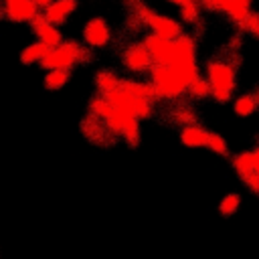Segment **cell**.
Returning <instances> with one entry per match:
<instances>
[{
	"label": "cell",
	"instance_id": "obj_1",
	"mask_svg": "<svg viewBox=\"0 0 259 259\" xmlns=\"http://www.w3.org/2000/svg\"><path fill=\"white\" fill-rule=\"evenodd\" d=\"M204 79L210 87V97L217 103H227L237 91V65L229 57H212L204 65Z\"/></svg>",
	"mask_w": 259,
	"mask_h": 259
},
{
	"label": "cell",
	"instance_id": "obj_2",
	"mask_svg": "<svg viewBox=\"0 0 259 259\" xmlns=\"http://www.w3.org/2000/svg\"><path fill=\"white\" fill-rule=\"evenodd\" d=\"M148 81L154 85L160 101H180L186 97V81L166 63H152L148 71Z\"/></svg>",
	"mask_w": 259,
	"mask_h": 259
},
{
	"label": "cell",
	"instance_id": "obj_3",
	"mask_svg": "<svg viewBox=\"0 0 259 259\" xmlns=\"http://www.w3.org/2000/svg\"><path fill=\"white\" fill-rule=\"evenodd\" d=\"M166 65H170L186 83H190L196 75H200V67L196 61L194 36L182 32L176 38H172V55H170V61Z\"/></svg>",
	"mask_w": 259,
	"mask_h": 259
},
{
	"label": "cell",
	"instance_id": "obj_4",
	"mask_svg": "<svg viewBox=\"0 0 259 259\" xmlns=\"http://www.w3.org/2000/svg\"><path fill=\"white\" fill-rule=\"evenodd\" d=\"M89 49L79 40H61L57 47L49 49L42 61L38 63L42 69H73L79 63L89 61Z\"/></svg>",
	"mask_w": 259,
	"mask_h": 259
},
{
	"label": "cell",
	"instance_id": "obj_5",
	"mask_svg": "<svg viewBox=\"0 0 259 259\" xmlns=\"http://www.w3.org/2000/svg\"><path fill=\"white\" fill-rule=\"evenodd\" d=\"M103 125L107 130L109 138H121L132 148H136L140 144V136H142V132H140V119L132 111L113 107L111 113L103 119Z\"/></svg>",
	"mask_w": 259,
	"mask_h": 259
},
{
	"label": "cell",
	"instance_id": "obj_6",
	"mask_svg": "<svg viewBox=\"0 0 259 259\" xmlns=\"http://www.w3.org/2000/svg\"><path fill=\"white\" fill-rule=\"evenodd\" d=\"M134 14L142 24H146L150 28V32H154V34H158L162 38H170L172 40V38H176L178 34L184 32V26H182L180 20H174L172 16L160 14L154 8H150L148 4H138Z\"/></svg>",
	"mask_w": 259,
	"mask_h": 259
},
{
	"label": "cell",
	"instance_id": "obj_7",
	"mask_svg": "<svg viewBox=\"0 0 259 259\" xmlns=\"http://www.w3.org/2000/svg\"><path fill=\"white\" fill-rule=\"evenodd\" d=\"M152 63H154V61H152L148 49L142 45V40L127 45V47L123 49V53H121V65H123L130 73H134V75H144V73H148L150 67H152Z\"/></svg>",
	"mask_w": 259,
	"mask_h": 259
},
{
	"label": "cell",
	"instance_id": "obj_8",
	"mask_svg": "<svg viewBox=\"0 0 259 259\" xmlns=\"http://www.w3.org/2000/svg\"><path fill=\"white\" fill-rule=\"evenodd\" d=\"M111 42V28L101 16H93L83 26V45L87 49H103Z\"/></svg>",
	"mask_w": 259,
	"mask_h": 259
},
{
	"label": "cell",
	"instance_id": "obj_9",
	"mask_svg": "<svg viewBox=\"0 0 259 259\" xmlns=\"http://www.w3.org/2000/svg\"><path fill=\"white\" fill-rule=\"evenodd\" d=\"M0 16L10 22H30L38 8L32 0H0Z\"/></svg>",
	"mask_w": 259,
	"mask_h": 259
},
{
	"label": "cell",
	"instance_id": "obj_10",
	"mask_svg": "<svg viewBox=\"0 0 259 259\" xmlns=\"http://www.w3.org/2000/svg\"><path fill=\"white\" fill-rule=\"evenodd\" d=\"M28 24L32 26V32L36 34V40H38V42H42V45H45V47H49V49L57 47V45L63 40V32L59 30V26H55V24L47 22V20L42 18L40 10L32 16V20H30Z\"/></svg>",
	"mask_w": 259,
	"mask_h": 259
},
{
	"label": "cell",
	"instance_id": "obj_11",
	"mask_svg": "<svg viewBox=\"0 0 259 259\" xmlns=\"http://www.w3.org/2000/svg\"><path fill=\"white\" fill-rule=\"evenodd\" d=\"M77 10V0H51L49 6L40 10L42 18L55 26H61L69 20V16Z\"/></svg>",
	"mask_w": 259,
	"mask_h": 259
},
{
	"label": "cell",
	"instance_id": "obj_12",
	"mask_svg": "<svg viewBox=\"0 0 259 259\" xmlns=\"http://www.w3.org/2000/svg\"><path fill=\"white\" fill-rule=\"evenodd\" d=\"M142 45L148 49L154 63H168L170 61V55H172V40L170 38H162L154 32H148L142 38Z\"/></svg>",
	"mask_w": 259,
	"mask_h": 259
},
{
	"label": "cell",
	"instance_id": "obj_13",
	"mask_svg": "<svg viewBox=\"0 0 259 259\" xmlns=\"http://www.w3.org/2000/svg\"><path fill=\"white\" fill-rule=\"evenodd\" d=\"M180 144L186 148H206V138H208V130L196 121L184 123L180 125Z\"/></svg>",
	"mask_w": 259,
	"mask_h": 259
},
{
	"label": "cell",
	"instance_id": "obj_14",
	"mask_svg": "<svg viewBox=\"0 0 259 259\" xmlns=\"http://www.w3.org/2000/svg\"><path fill=\"white\" fill-rule=\"evenodd\" d=\"M231 166H233V170L237 172L239 178H243L251 172H259V152H257V148L235 154L231 158Z\"/></svg>",
	"mask_w": 259,
	"mask_h": 259
},
{
	"label": "cell",
	"instance_id": "obj_15",
	"mask_svg": "<svg viewBox=\"0 0 259 259\" xmlns=\"http://www.w3.org/2000/svg\"><path fill=\"white\" fill-rule=\"evenodd\" d=\"M119 87L125 89L127 93L136 95V97H144V99H150L154 103H158V93L154 89V85L150 81H138V79H121L119 81Z\"/></svg>",
	"mask_w": 259,
	"mask_h": 259
},
{
	"label": "cell",
	"instance_id": "obj_16",
	"mask_svg": "<svg viewBox=\"0 0 259 259\" xmlns=\"http://www.w3.org/2000/svg\"><path fill=\"white\" fill-rule=\"evenodd\" d=\"M81 132L85 134V138H89L91 142H103L105 138H109V134H107V130H105V125H103V121L101 119H97V117H93V115H89L87 113V117L81 121Z\"/></svg>",
	"mask_w": 259,
	"mask_h": 259
},
{
	"label": "cell",
	"instance_id": "obj_17",
	"mask_svg": "<svg viewBox=\"0 0 259 259\" xmlns=\"http://www.w3.org/2000/svg\"><path fill=\"white\" fill-rule=\"evenodd\" d=\"M257 93H243V95H237L235 101H233V111L235 115L239 117H249L257 111Z\"/></svg>",
	"mask_w": 259,
	"mask_h": 259
},
{
	"label": "cell",
	"instance_id": "obj_18",
	"mask_svg": "<svg viewBox=\"0 0 259 259\" xmlns=\"http://www.w3.org/2000/svg\"><path fill=\"white\" fill-rule=\"evenodd\" d=\"M69 79H71V69H47L42 83H45V89L57 91V89H63Z\"/></svg>",
	"mask_w": 259,
	"mask_h": 259
},
{
	"label": "cell",
	"instance_id": "obj_19",
	"mask_svg": "<svg viewBox=\"0 0 259 259\" xmlns=\"http://www.w3.org/2000/svg\"><path fill=\"white\" fill-rule=\"evenodd\" d=\"M93 79H95V87H97V91H99L101 95L107 93V91H111V89H115V87H119V81H121V77H119L117 73L109 71V69L97 71Z\"/></svg>",
	"mask_w": 259,
	"mask_h": 259
},
{
	"label": "cell",
	"instance_id": "obj_20",
	"mask_svg": "<svg viewBox=\"0 0 259 259\" xmlns=\"http://www.w3.org/2000/svg\"><path fill=\"white\" fill-rule=\"evenodd\" d=\"M49 47H45L42 42H32V45H26L20 53V63L22 65H38L42 61V57L47 55Z\"/></svg>",
	"mask_w": 259,
	"mask_h": 259
},
{
	"label": "cell",
	"instance_id": "obj_21",
	"mask_svg": "<svg viewBox=\"0 0 259 259\" xmlns=\"http://www.w3.org/2000/svg\"><path fill=\"white\" fill-rule=\"evenodd\" d=\"M186 97L190 99H208L210 97V87H208V81L202 77V75H196L188 85H186Z\"/></svg>",
	"mask_w": 259,
	"mask_h": 259
},
{
	"label": "cell",
	"instance_id": "obj_22",
	"mask_svg": "<svg viewBox=\"0 0 259 259\" xmlns=\"http://www.w3.org/2000/svg\"><path fill=\"white\" fill-rule=\"evenodd\" d=\"M180 20L186 22V24H198L200 22V12H202V6L198 0H186L182 2L180 6Z\"/></svg>",
	"mask_w": 259,
	"mask_h": 259
},
{
	"label": "cell",
	"instance_id": "obj_23",
	"mask_svg": "<svg viewBox=\"0 0 259 259\" xmlns=\"http://www.w3.org/2000/svg\"><path fill=\"white\" fill-rule=\"evenodd\" d=\"M111 103L107 101V97L105 95H95V97H91V101H89V105H87V113L89 115H93V117H97V119H105L109 113H111Z\"/></svg>",
	"mask_w": 259,
	"mask_h": 259
},
{
	"label": "cell",
	"instance_id": "obj_24",
	"mask_svg": "<svg viewBox=\"0 0 259 259\" xmlns=\"http://www.w3.org/2000/svg\"><path fill=\"white\" fill-rule=\"evenodd\" d=\"M176 103H178V101H176ZM168 117H170V121L176 123V125H184V123L196 121V113H194V109L188 107V105H184V103L174 105V107L168 111Z\"/></svg>",
	"mask_w": 259,
	"mask_h": 259
},
{
	"label": "cell",
	"instance_id": "obj_25",
	"mask_svg": "<svg viewBox=\"0 0 259 259\" xmlns=\"http://www.w3.org/2000/svg\"><path fill=\"white\" fill-rule=\"evenodd\" d=\"M239 206H241V196H239L237 192H229V194H225L223 200L219 202V214L229 219V217H233V214L239 210Z\"/></svg>",
	"mask_w": 259,
	"mask_h": 259
},
{
	"label": "cell",
	"instance_id": "obj_26",
	"mask_svg": "<svg viewBox=\"0 0 259 259\" xmlns=\"http://www.w3.org/2000/svg\"><path fill=\"white\" fill-rule=\"evenodd\" d=\"M206 148L210 152H214L217 156H229V144L227 140L217 134V132H208V138H206Z\"/></svg>",
	"mask_w": 259,
	"mask_h": 259
},
{
	"label": "cell",
	"instance_id": "obj_27",
	"mask_svg": "<svg viewBox=\"0 0 259 259\" xmlns=\"http://www.w3.org/2000/svg\"><path fill=\"white\" fill-rule=\"evenodd\" d=\"M243 30L249 32L251 36H257V32H259V16H257L255 10H251V14L247 16V20L243 24Z\"/></svg>",
	"mask_w": 259,
	"mask_h": 259
},
{
	"label": "cell",
	"instance_id": "obj_28",
	"mask_svg": "<svg viewBox=\"0 0 259 259\" xmlns=\"http://www.w3.org/2000/svg\"><path fill=\"white\" fill-rule=\"evenodd\" d=\"M241 180H243V184H245L253 194H257V192H259V172H251V174L243 176Z\"/></svg>",
	"mask_w": 259,
	"mask_h": 259
},
{
	"label": "cell",
	"instance_id": "obj_29",
	"mask_svg": "<svg viewBox=\"0 0 259 259\" xmlns=\"http://www.w3.org/2000/svg\"><path fill=\"white\" fill-rule=\"evenodd\" d=\"M32 4H34L38 10H42L45 6H49V4H51V0H32Z\"/></svg>",
	"mask_w": 259,
	"mask_h": 259
},
{
	"label": "cell",
	"instance_id": "obj_30",
	"mask_svg": "<svg viewBox=\"0 0 259 259\" xmlns=\"http://www.w3.org/2000/svg\"><path fill=\"white\" fill-rule=\"evenodd\" d=\"M168 2H170V4H176V6H180V4H182V2H186V0H168Z\"/></svg>",
	"mask_w": 259,
	"mask_h": 259
}]
</instances>
